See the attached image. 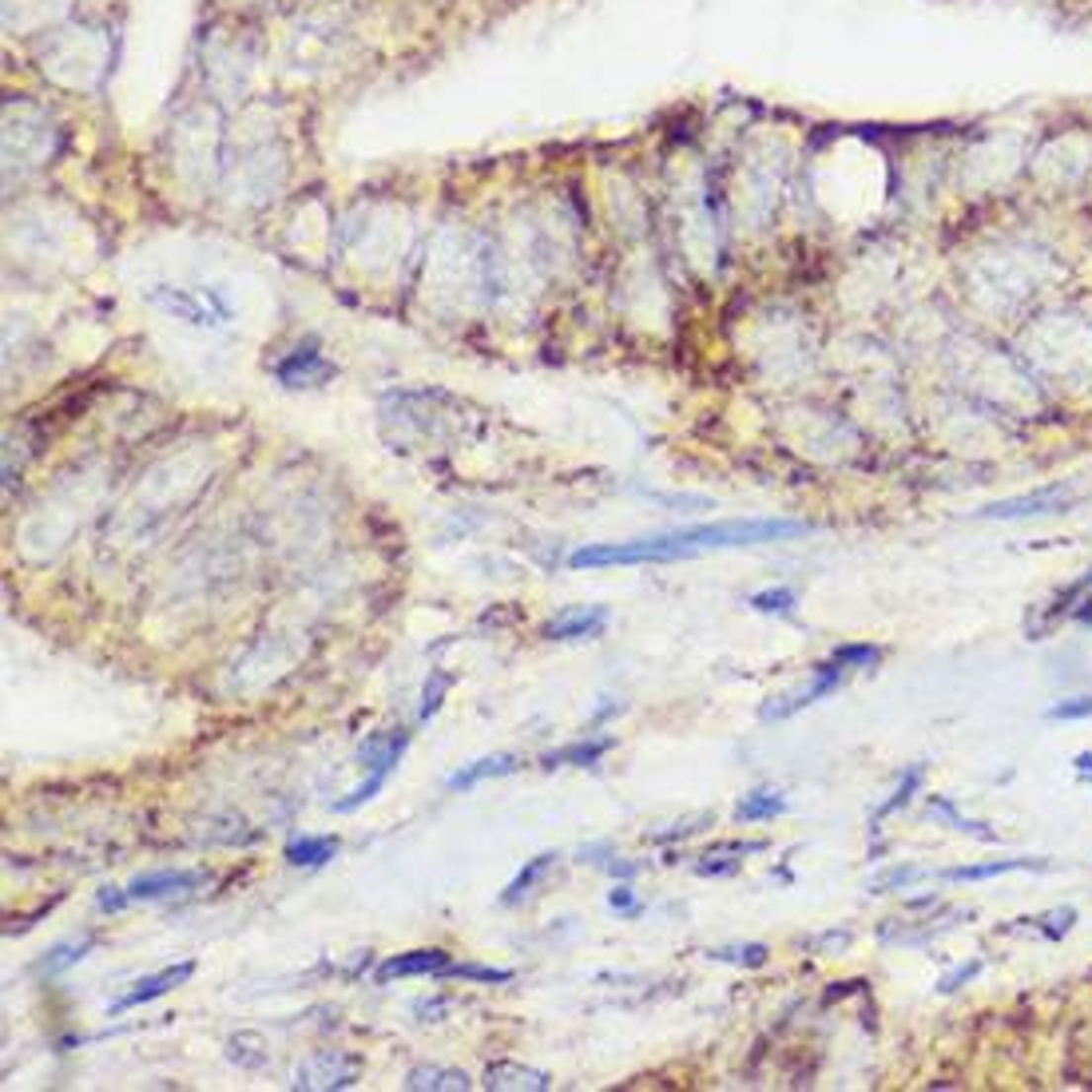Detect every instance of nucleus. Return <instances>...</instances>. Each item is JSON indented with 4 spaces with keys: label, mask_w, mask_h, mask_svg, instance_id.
Returning a JSON list of instances; mask_svg holds the SVG:
<instances>
[{
    "label": "nucleus",
    "mask_w": 1092,
    "mask_h": 1092,
    "mask_svg": "<svg viewBox=\"0 0 1092 1092\" xmlns=\"http://www.w3.org/2000/svg\"><path fill=\"white\" fill-rule=\"evenodd\" d=\"M810 532L806 520H719V524H691L680 532H664L656 536L664 561H687L699 553H715V549H743V544H767V540H790Z\"/></svg>",
    "instance_id": "1"
},
{
    "label": "nucleus",
    "mask_w": 1092,
    "mask_h": 1092,
    "mask_svg": "<svg viewBox=\"0 0 1092 1092\" xmlns=\"http://www.w3.org/2000/svg\"><path fill=\"white\" fill-rule=\"evenodd\" d=\"M362 1080V1056L354 1052H311L307 1060H299L295 1068V1088L303 1092H338V1088H354Z\"/></svg>",
    "instance_id": "2"
},
{
    "label": "nucleus",
    "mask_w": 1092,
    "mask_h": 1092,
    "mask_svg": "<svg viewBox=\"0 0 1092 1092\" xmlns=\"http://www.w3.org/2000/svg\"><path fill=\"white\" fill-rule=\"evenodd\" d=\"M843 676H847V668H839L835 660H827V664H818L814 668V680L806 683V687H798V691H790V695H778V699H771V703H763L759 707V719H790L794 711H802V707H810V703H818L823 695H831V691H839V683H843Z\"/></svg>",
    "instance_id": "3"
},
{
    "label": "nucleus",
    "mask_w": 1092,
    "mask_h": 1092,
    "mask_svg": "<svg viewBox=\"0 0 1092 1092\" xmlns=\"http://www.w3.org/2000/svg\"><path fill=\"white\" fill-rule=\"evenodd\" d=\"M1072 504V493L1052 485V489H1037L1029 497H1009V500H997L989 508H981L977 516L981 520H1025V516H1052V512H1064Z\"/></svg>",
    "instance_id": "4"
},
{
    "label": "nucleus",
    "mask_w": 1092,
    "mask_h": 1092,
    "mask_svg": "<svg viewBox=\"0 0 1092 1092\" xmlns=\"http://www.w3.org/2000/svg\"><path fill=\"white\" fill-rule=\"evenodd\" d=\"M195 973V961H175V965H167V969H159V973H147V977H139L120 1001H112V1017H120V1013H128V1009H139V1005H147V1001H155V997H163V993H171V989H179L187 977Z\"/></svg>",
    "instance_id": "5"
},
{
    "label": "nucleus",
    "mask_w": 1092,
    "mask_h": 1092,
    "mask_svg": "<svg viewBox=\"0 0 1092 1092\" xmlns=\"http://www.w3.org/2000/svg\"><path fill=\"white\" fill-rule=\"evenodd\" d=\"M604 624H608V608H600V604H577V608L557 612L549 624L540 628V636L544 640H557V644H565V640H592V636L604 632Z\"/></svg>",
    "instance_id": "6"
},
{
    "label": "nucleus",
    "mask_w": 1092,
    "mask_h": 1092,
    "mask_svg": "<svg viewBox=\"0 0 1092 1092\" xmlns=\"http://www.w3.org/2000/svg\"><path fill=\"white\" fill-rule=\"evenodd\" d=\"M207 882V870H155V874H139L132 878L128 894L132 902H159V898H179L191 894Z\"/></svg>",
    "instance_id": "7"
},
{
    "label": "nucleus",
    "mask_w": 1092,
    "mask_h": 1092,
    "mask_svg": "<svg viewBox=\"0 0 1092 1092\" xmlns=\"http://www.w3.org/2000/svg\"><path fill=\"white\" fill-rule=\"evenodd\" d=\"M449 965V954L445 950H410V954H394L386 957L378 969H374V981L378 985H390L398 977H441Z\"/></svg>",
    "instance_id": "8"
},
{
    "label": "nucleus",
    "mask_w": 1092,
    "mask_h": 1092,
    "mask_svg": "<svg viewBox=\"0 0 1092 1092\" xmlns=\"http://www.w3.org/2000/svg\"><path fill=\"white\" fill-rule=\"evenodd\" d=\"M481 1084L489 1092H544L553 1084V1076L540 1068H528V1064H516V1060H493L485 1068Z\"/></svg>",
    "instance_id": "9"
},
{
    "label": "nucleus",
    "mask_w": 1092,
    "mask_h": 1092,
    "mask_svg": "<svg viewBox=\"0 0 1092 1092\" xmlns=\"http://www.w3.org/2000/svg\"><path fill=\"white\" fill-rule=\"evenodd\" d=\"M279 382L283 386H318V382H326L330 374H334V366L315 350V346H303V350H295L287 362H279Z\"/></svg>",
    "instance_id": "10"
},
{
    "label": "nucleus",
    "mask_w": 1092,
    "mask_h": 1092,
    "mask_svg": "<svg viewBox=\"0 0 1092 1092\" xmlns=\"http://www.w3.org/2000/svg\"><path fill=\"white\" fill-rule=\"evenodd\" d=\"M516 767H520L516 755H485V759H473V763H465L461 771H453V774L445 778V786H449V790H473L477 782H485V778H504V774H512Z\"/></svg>",
    "instance_id": "11"
},
{
    "label": "nucleus",
    "mask_w": 1092,
    "mask_h": 1092,
    "mask_svg": "<svg viewBox=\"0 0 1092 1092\" xmlns=\"http://www.w3.org/2000/svg\"><path fill=\"white\" fill-rule=\"evenodd\" d=\"M1013 870H1052V863L1045 859H997V863H981V866H950L942 870L946 882H985V878H1001Z\"/></svg>",
    "instance_id": "12"
},
{
    "label": "nucleus",
    "mask_w": 1092,
    "mask_h": 1092,
    "mask_svg": "<svg viewBox=\"0 0 1092 1092\" xmlns=\"http://www.w3.org/2000/svg\"><path fill=\"white\" fill-rule=\"evenodd\" d=\"M406 1088L410 1092H469L473 1080L461 1072V1068H441V1064H417L410 1076H406Z\"/></svg>",
    "instance_id": "13"
},
{
    "label": "nucleus",
    "mask_w": 1092,
    "mask_h": 1092,
    "mask_svg": "<svg viewBox=\"0 0 1092 1092\" xmlns=\"http://www.w3.org/2000/svg\"><path fill=\"white\" fill-rule=\"evenodd\" d=\"M612 751V739L608 735H600V739H577V743H569V747H557V751H549V755H540V767H592V763H600L604 755Z\"/></svg>",
    "instance_id": "14"
},
{
    "label": "nucleus",
    "mask_w": 1092,
    "mask_h": 1092,
    "mask_svg": "<svg viewBox=\"0 0 1092 1092\" xmlns=\"http://www.w3.org/2000/svg\"><path fill=\"white\" fill-rule=\"evenodd\" d=\"M338 855L334 835H299L287 843V863L291 866H326Z\"/></svg>",
    "instance_id": "15"
},
{
    "label": "nucleus",
    "mask_w": 1092,
    "mask_h": 1092,
    "mask_svg": "<svg viewBox=\"0 0 1092 1092\" xmlns=\"http://www.w3.org/2000/svg\"><path fill=\"white\" fill-rule=\"evenodd\" d=\"M92 946H96L92 934H80V938H72V942H60V946H52V950L37 961V973H45V977L64 973V969H72L76 961H84V957L92 954Z\"/></svg>",
    "instance_id": "16"
},
{
    "label": "nucleus",
    "mask_w": 1092,
    "mask_h": 1092,
    "mask_svg": "<svg viewBox=\"0 0 1092 1092\" xmlns=\"http://www.w3.org/2000/svg\"><path fill=\"white\" fill-rule=\"evenodd\" d=\"M926 806H930V814H934V818L950 823L954 831L973 835V839H981V843H997V835H993V831H985V823H973V818H965V814L954 806V798H946V794H926Z\"/></svg>",
    "instance_id": "17"
},
{
    "label": "nucleus",
    "mask_w": 1092,
    "mask_h": 1092,
    "mask_svg": "<svg viewBox=\"0 0 1092 1092\" xmlns=\"http://www.w3.org/2000/svg\"><path fill=\"white\" fill-rule=\"evenodd\" d=\"M782 810H786V798L778 790H751V794L739 798L735 818H739V823H767V818H774Z\"/></svg>",
    "instance_id": "18"
},
{
    "label": "nucleus",
    "mask_w": 1092,
    "mask_h": 1092,
    "mask_svg": "<svg viewBox=\"0 0 1092 1092\" xmlns=\"http://www.w3.org/2000/svg\"><path fill=\"white\" fill-rule=\"evenodd\" d=\"M553 866H557V855H536L532 863H524V866H520V874H516V878H512V882L504 886V894H500V906H516V902H520V898H524V894H528V890H532V886H536V882H540L544 874H549Z\"/></svg>",
    "instance_id": "19"
},
{
    "label": "nucleus",
    "mask_w": 1092,
    "mask_h": 1092,
    "mask_svg": "<svg viewBox=\"0 0 1092 1092\" xmlns=\"http://www.w3.org/2000/svg\"><path fill=\"white\" fill-rule=\"evenodd\" d=\"M922 778H926V767H922V763L906 767V774L898 778L894 794H890V798H886V802H882V806L874 810V818H870V831H878V823H882V818H890V814H894L898 806H906V802H910V798H914V794L922 790Z\"/></svg>",
    "instance_id": "20"
},
{
    "label": "nucleus",
    "mask_w": 1092,
    "mask_h": 1092,
    "mask_svg": "<svg viewBox=\"0 0 1092 1092\" xmlns=\"http://www.w3.org/2000/svg\"><path fill=\"white\" fill-rule=\"evenodd\" d=\"M227 1060H234L238 1068H262L266 1064V1041L258 1033H234L227 1041Z\"/></svg>",
    "instance_id": "21"
},
{
    "label": "nucleus",
    "mask_w": 1092,
    "mask_h": 1092,
    "mask_svg": "<svg viewBox=\"0 0 1092 1092\" xmlns=\"http://www.w3.org/2000/svg\"><path fill=\"white\" fill-rule=\"evenodd\" d=\"M441 977H457V981H481V985H504V981H512V969H497V965H477V961H449Z\"/></svg>",
    "instance_id": "22"
},
{
    "label": "nucleus",
    "mask_w": 1092,
    "mask_h": 1092,
    "mask_svg": "<svg viewBox=\"0 0 1092 1092\" xmlns=\"http://www.w3.org/2000/svg\"><path fill=\"white\" fill-rule=\"evenodd\" d=\"M711 961H727V965H743V969H759L767 965V946L759 942H747V946H719V950H707Z\"/></svg>",
    "instance_id": "23"
},
{
    "label": "nucleus",
    "mask_w": 1092,
    "mask_h": 1092,
    "mask_svg": "<svg viewBox=\"0 0 1092 1092\" xmlns=\"http://www.w3.org/2000/svg\"><path fill=\"white\" fill-rule=\"evenodd\" d=\"M449 687H453V676H449V672H429V676H425V687H421V711H417V719H421V723H425V719H433V715L441 711V703H445Z\"/></svg>",
    "instance_id": "24"
},
{
    "label": "nucleus",
    "mask_w": 1092,
    "mask_h": 1092,
    "mask_svg": "<svg viewBox=\"0 0 1092 1092\" xmlns=\"http://www.w3.org/2000/svg\"><path fill=\"white\" fill-rule=\"evenodd\" d=\"M747 604H751L755 612H763V616H790L794 604H798V596H794L790 589H767V592H755Z\"/></svg>",
    "instance_id": "25"
},
{
    "label": "nucleus",
    "mask_w": 1092,
    "mask_h": 1092,
    "mask_svg": "<svg viewBox=\"0 0 1092 1092\" xmlns=\"http://www.w3.org/2000/svg\"><path fill=\"white\" fill-rule=\"evenodd\" d=\"M839 668H874L878 660H882V648H874V644H843V648H835V656H831Z\"/></svg>",
    "instance_id": "26"
},
{
    "label": "nucleus",
    "mask_w": 1092,
    "mask_h": 1092,
    "mask_svg": "<svg viewBox=\"0 0 1092 1092\" xmlns=\"http://www.w3.org/2000/svg\"><path fill=\"white\" fill-rule=\"evenodd\" d=\"M155 303H163L167 311H175V315H183L187 322H215V318H207V311L195 303V299H187V295H167V291H155Z\"/></svg>",
    "instance_id": "27"
},
{
    "label": "nucleus",
    "mask_w": 1092,
    "mask_h": 1092,
    "mask_svg": "<svg viewBox=\"0 0 1092 1092\" xmlns=\"http://www.w3.org/2000/svg\"><path fill=\"white\" fill-rule=\"evenodd\" d=\"M1072 922H1076V910L1072 906H1064V910H1052V914H1045V918H1033V926L1048 938V942H1060L1068 930H1072Z\"/></svg>",
    "instance_id": "28"
},
{
    "label": "nucleus",
    "mask_w": 1092,
    "mask_h": 1092,
    "mask_svg": "<svg viewBox=\"0 0 1092 1092\" xmlns=\"http://www.w3.org/2000/svg\"><path fill=\"white\" fill-rule=\"evenodd\" d=\"M1088 589H1092V569H1088V573H1084V577H1080V581H1072V585H1068V589H1064V592H1060V596H1056V600H1052V608H1048V612H1045V620H1048V624H1052V620H1056V616H1064V612H1068V608H1072V600H1076V596H1080V592H1088Z\"/></svg>",
    "instance_id": "29"
},
{
    "label": "nucleus",
    "mask_w": 1092,
    "mask_h": 1092,
    "mask_svg": "<svg viewBox=\"0 0 1092 1092\" xmlns=\"http://www.w3.org/2000/svg\"><path fill=\"white\" fill-rule=\"evenodd\" d=\"M1045 719H1092V695H1076V699H1060L1045 711Z\"/></svg>",
    "instance_id": "30"
},
{
    "label": "nucleus",
    "mask_w": 1092,
    "mask_h": 1092,
    "mask_svg": "<svg viewBox=\"0 0 1092 1092\" xmlns=\"http://www.w3.org/2000/svg\"><path fill=\"white\" fill-rule=\"evenodd\" d=\"M608 910L620 914V918H640V914H644V902L636 898L632 886H616V890L608 894Z\"/></svg>",
    "instance_id": "31"
},
{
    "label": "nucleus",
    "mask_w": 1092,
    "mask_h": 1092,
    "mask_svg": "<svg viewBox=\"0 0 1092 1092\" xmlns=\"http://www.w3.org/2000/svg\"><path fill=\"white\" fill-rule=\"evenodd\" d=\"M739 866H743V859L735 855V859H727V863H719L715 855H703L699 863H695V874L699 878H719V874H739Z\"/></svg>",
    "instance_id": "32"
},
{
    "label": "nucleus",
    "mask_w": 1092,
    "mask_h": 1092,
    "mask_svg": "<svg viewBox=\"0 0 1092 1092\" xmlns=\"http://www.w3.org/2000/svg\"><path fill=\"white\" fill-rule=\"evenodd\" d=\"M914 878H922V870H918V866H894V870H886V874H882L870 890H874V894H886L890 886H910Z\"/></svg>",
    "instance_id": "33"
},
{
    "label": "nucleus",
    "mask_w": 1092,
    "mask_h": 1092,
    "mask_svg": "<svg viewBox=\"0 0 1092 1092\" xmlns=\"http://www.w3.org/2000/svg\"><path fill=\"white\" fill-rule=\"evenodd\" d=\"M977 973H981V957H973L969 965H957L954 973H946V977L938 981V993H954V989H961L965 981H973Z\"/></svg>",
    "instance_id": "34"
},
{
    "label": "nucleus",
    "mask_w": 1092,
    "mask_h": 1092,
    "mask_svg": "<svg viewBox=\"0 0 1092 1092\" xmlns=\"http://www.w3.org/2000/svg\"><path fill=\"white\" fill-rule=\"evenodd\" d=\"M711 823V814H695V818H687V823H676V831H660V835H652L656 843H672V839H687V835H695V831H703Z\"/></svg>",
    "instance_id": "35"
},
{
    "label": "nucleus",
    "mask_w": 1092,
    "mask_h": 1092,
    "mask_svg": "<svg viewBox=\"0 0 1092 1092\" xmlns=\"http://www.w3.org/2000/svg\"><path fill=\"white\" fill-rule=\"evenodd\" d=\"M128 902H132V894H128V890H120V886H104V890L96 894V906H100L104 914H120Z\"/></svg>",
    "instance_id": "36"
},
{
    "label": "nucleus",
    "mask_w": 1092,
    "mask_h": 1092,
    "mask_svg": "<svg viewBox=\"0 0 1092 1092\" xmlns=\"http://www.w3.org/2000/svg\"><path fill=\"white\" fill-rule=\"evenodd\" d=\"M604 870H608V874H620V878L640 874V866H636V863H604Z\"/></svg>",
    "instance_id": "37"
},
{
    "label": "nucleus",
    "mask_w": 1092,
    "mask_h": 1092,
    "mask_svg": "<svg viewBox=\"0 0 1092 1092\" xmlns=\"http://www.w3.org/2000/svg\"><path fill=\"white\" fill-rule=\"evenodd\" d=\"M1072 767H1076L1080 774H1092V751H1080V755L1072 759Z\"/></svg>",
    "instance_id": "38"
},
{
    "label": "nucleus",
    "mask_w": 1092,
    "mask_h": 1092,
    "mask_svg": "<svg viewBox=\"0 0 1092 1092\" xmlns=\"http://www.w3.org/2000/svg\"><path fill=\"white\" fill-rule=\"evenodd\" d=\"M1072 616H1076L1080 624H1088V628H1092V596H1088V600H1080V608H1076Z\"/></svg>",
    "instance_id": "39"
}]
</instances>
